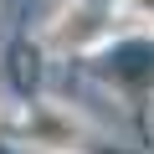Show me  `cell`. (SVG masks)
I'll use <instances>...</instances> for the list:
<instances>
[{"label": "cell", "mask_w": 154, "mask_h": 154, "mask_svg": "<svg viewBox=\"0 0 154 154\" xmlns=\"http://www.w3.org/2000/svg\"><path fill=\"white\" fill-rule=\"evenodd\" d=\"M128 11L144 16V21H154V0H128Z\"/></svg>", "instance_id": "obj_1"}]
</instances>
